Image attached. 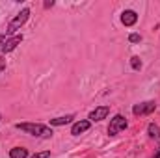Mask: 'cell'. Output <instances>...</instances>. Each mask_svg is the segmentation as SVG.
Masks as SVG:
<instances>
[{
    "label": "cell",
    "instance_id": "1",
    "mask_svg": "<svg viewBox=\"0 0 160 158\" xmlns=\"http://www.w3.org/2000/svg\"><path fill=\"white\" fill-rule=\"evenodd\" d=\"M15 126L30 136H38V138H50L52 136V128H48L41 123H17Z\"/></svg>",
    "mask_w": 160,
    "mask_h": 158
},
{
    "label": "cell",
    "instance_id": "9",
    "mask_svg": "<svg viewBox=\"0 0 160 158\" xmlns=\"http://www.w3.org/2000/svg\"><path fill=\"white\" fill-rule=\"evenodd\" d=\"M9 158H28V151L22 147H13L9 151Z\"/></svg>",
    "mask_w": 160,
    "mask_h": 158
},
{
    "label": "cell",
    "instance_id": "8",
    "mask_svg": "<svg viewBox=\"0 0 160 158\" xmlns=\"http://www.w3.org/2000/svg\"><path fill=\"white\" fill-rule=\"evenodd\" d=\"M21 41H22V36H13L11 39H8L2 45V52H11L17 45H21Z\"/></svg>",
    "mask_w": 160,
    "mask_h": 158
},
{
    "label": "cell",
    "instance_id": "14",
    "mask_svg": "<svg viewBox=\"0 0 160 158\" xmlns=\"http://www.w3.org/2000/svg\"><path fill=\"white\" fill-rule=\"evenodd\" d=\"M140 39H142V37H140V34H130V37H128L130 43H138Z\"/></svg>",
    "mask_w": 160,
    "mask_h": 158
},
{
    "label": "cell",
    "instance_id": "7",
    "mask_svg": "<svg viewBox=\"0 0 160 158\" xmlns=\"http://www.w3.org/2000/svg\"><path fill=\"white\" fill-rule=\"evenodd\" d=\"M89 126H91V123H89L88 119L77 121V123L73 125V128H71V134H73V136H78V134H82V132H86V130H88Z\"/></svg>",
    "mask_w": 160,
    "mask_h": 158
},
{
    "label": "cell",
    "instance_id": "5",
    "mask_svg": "<svg viewBox=\"0 0 160 158\" xmlns=\"http://www.w3.org/2000/svg\"><path fill=\"white\" fill-rule=\"evenodd\" d=\"M108 114H110V106H99V108H95V110L89 114V121H101V119H106Z\"/></svg>",
    "mask_w": 160,
    "mask_h": 158
},
{
    "label": "cell",
    "instance_id": "11",
    "mask_svg": "<svg viewBox=\"0 0 160 158\" xmlns=\"http://www.w3.org/2000/svg\"><path fill=\"white\" fill-rule=\"evenodd\" d=\"M147 130H149V136H151V138H160V128L157 126V125H153V123H151Z\"/></svg>",
    "mask_w": 160,
    "mask_h": 158
},
{
    "label": "cell",
    "instance_id": "10",
    "mask_svg": "<svg viewBox=\"0 0 160 158\" xmlns=\"http://www.w3.org/2000/svg\"><path fill=\"white\" fill-rule=\"evenodd\" d=\"M75 119V116H65V117H56V119H50V125L54 126H62V125H67Z\"/></svg>",
    "mask_w": 160,
    "mask_h": 158
},
{
    "label": "cell",
    "instance_id": "15",
    "mask_svg": "<svg viewBox=\"0 0 160 158\" xmlns=\"http://www.w3.org/2000/svg\"><path fill=\"white\" fill-rule=\"evenodd\" d=\"M6 69V58H0V73Z\"/></svg>",
    "mask_w": 160,
    "mask_h": 158
},
{
    "label": "cell",
    "instance_id": "17",
    "mask_svg": "<svg viewBox=\"0 0 160 158\" xmlns=\"http://www.w3.org/2000/svg\"><path fill=\"white\" fill-rule=\"evenodd\" d=\"M153 158H160V147H158V151L155 153V156H153Z\"/></svg>",
    "mask_w": 160,
    "mask_h": 158
},
{
    "label": "cell",
    "instance_id": "3",
    "mask_svg": "<svg viewBox=\"0 0 160 158\" xmlns=\"http://www.w3.org/2000/svg\"><path fill=\"white\" fill-rule=\"evenodd\" d=\"M155 108H157V104H155L153 101H147V102L136 104V106L132 108V114H134V116H149V114L155 112Z\"/></svg>",
    "mask_w": 160,
    "mask_h": 158
},
{
    "label": "cell",
    "instance_id": "18",
    "mask_svg": "<svg viewBox=\"0 0 160 158\" xmlns=\"http://www.w3.org/2000/svg\"><path fill=\"white\" fill-rule=\"evenodd\" d=\"M0 119H2V116H0Z\"/></svg>",
    "mask_w": 160,
    "mask_h": 158
},
{
    "label": "cell",
    "instance_id": "13",
    "mask_svg": "<svg viewBox=\"0 0 160 158\" xmlns=\"http://www.w3.org/2000/svg\"><path fill=\"white\" fill-rule=\"evenodd\" d=\"M50 156V151H43V153H36L32 155V158H48Z\"/></svg>",
    "mask_w": 160,
    "mask_h": 158
},
{
    "label": "cell",
    "instance_id": "16",
    "mask_svg": "<svg viewBox=\"0 0 160 158\" xmlns=\"http://www.w3.org/2000/svg\"><path fill=\"white\" fill-rule=\"evenodd\" d=\"M4 43H6V37H4V36H0V48H2V45H4Z\"/></svg>",
    "mask_w": 160,
    "mask_h": 158
},
{
    "label": "cell",
    "instance_id": "6",
    "mask_svg": "<svg viewBox=\"0 0 160 158\" xmlns=\"http://www.w3.org/2000/svg\"><path fill=\"white\" fill-rule=\"evenodd\" d=\"M136 21H138L136 11H132V9H125V11H123V15H121V22H123L125 26H132V24H136Z\"/></svg>",
    "mask_w": 160,
    "mask_h": 158
},
{
    "label": "cell",
    "instance_id": "12",
    "mask_svg": "<svg viewBox=\"0 0 160 158\" xmlns=\"http://www.w3.org/2000/svg\"><path fill=\"white\" fill-rule=\"evenodd\" d=\"M130 65H132V69L140 71V69H142V62H140V58H138V56H132V58H130Z\"/></svg>",
    "mask_w": 160,
    "mask_h": 158
},
{
    "label": "cell",
    "instance_id": "2",
    "mask_svg": "<svg viewBox=\"0 0 160 158\" xmlns=\"http://www.w3.org/2000/svg\"><path fill=\"white\" fill-rule=\"evenodd\" d=\"M28 17H30V9H28V7H24V9H22L21 13H17V17H15V19L8 24L6 34H15V32H17V30H19V28H21V26L28 21Z\"/></svg>",
    "mask_w": 160,
    "mask_h": 158
},
{
    "label": "cell",
    "instance_id": "4",
    "mask_svg": "<svg viewBox=\"0 0 160 158\" xmlns=\"http://www.w3.org/2000/svg\"><path fill=\"white\" fill-rule=\"evenodd\" d=\"M125 128H127V119L123 117V116H116V117L110 121V126H108V134H110V136H116L118 132L125 130Z\"/></svg>",
    "mask_w": 160,
    "mask_h": 158
}]
</instances>
